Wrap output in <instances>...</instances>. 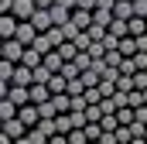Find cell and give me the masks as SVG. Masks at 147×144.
<instances>
[{"mask_svg": "<svg viewBox=\"0 0 147 144\" xmlns=\"http://www.w3.org/2000/svg\"><path fill=\"white\" fill-rule=\"evenodd\" d=\"M21 55H24V48L10 38V41H3V48H0V58L3 62H10V65H21Z\"/></svg>", "mask_w": 147, "mask_h": 144, "instance_id": "obj_1", "label": "cell"}, {"mask_svg": "<svg viewBox=\"0 0 147 144\" xmlns=\"http://www.w3.org/2000/svg\"><path fill=\"white\" fill-rule=\"evenodd\" d=\"M14 41H17L21 48H28V45L34 41V28H31L28 21H17V28H14Z\"/></svg>", "mask_w": 147, "mask_h": 144, "instance_id": "obj_2", "label": "cell"}, {"mask_svg": "<svg viewBox=\"0 0 147 144\" xmlns=\"http://www.w3.org/2000/svg\"><path fill=\"white\" fill-rule=\"evenodd\" d=\"M28 24L34 28V35H45V31L51 28V14H48V10H34V14L28 17Z\"/></svg>", "mask_w": 147, "mask_h": 144, "instance_id": "obj_3", "label": "cell"}, {"mask_svg": "<svg viewBox=\"0 0 147 144\" xmlns=\"http://www.w3.org/2000/svg\"><path fill=\"white\" fill-rule=\"evenodd\" d=\"M0 134H3V137H7V141L14 144V141H17V137H24V134H28V130H24V127H21V120H17V117H14V120H7V124H0Z\"/></svg>", "mask_w": 147, "mask_h": 144, "instance_id": "obj_4", "label": "cell"}, {"mask_svg": "<svg viewBox=\"0 0 147 144\" xmlns=\"http://www.w3.org/2000/svg\"><path fill=\"white\" fill-rule=\"evenodd\" d=\"M17 120H21V127H24V130H31V127L38 124V110L31 107V103H24V107H17Z\"/></svg>", "mask_w": 147, "mask_h": 144, "instance_id": "obj_5", "label": "cell"}, {"mask_svg": "<svg viewBox=\"0 0 147 144\" xmlns=\"http://www.w3.org/2000/svg\"><path fill=\"white\" fill-rule=\"evenodd\" d=\"M10 14H14V21H28V17L34 14V3H31V0H14V3H10Z\"/></svg>", "mask_w": 147, "mask_h": 144, "instance_id": "obj_6", "label": "cell"}, {"mask_svg": "<svg viewBox=\"0 0 147 144\" xmlns=\"http://www.w3.org/2000/svg\"><path fill=\"white\" fill-rule=\"evenodd\" d=\"M10 86H21V89H28V86H31V69H24V65H14V72H10Z\"/></svg>", "mask_w": 147, "mask_h": 144, "instance_id": "obj_7", "label": "cell"}, {"mask_svg": "<svg viewBox=\"0 0 147 144\" xmlns=\"http://www.w3.org/2000/svg\"><path fill=\"white\" fill-rule=\"evenodd\" d=\"M7 103H14V107H24L28 103V89H21V86H7V96H3Z\"/></svg>", "mask_w": 147, "mask_h": 144, "instance_id": "obj_8", "label": "cell"}, {"mask_svg": "<svg viewBox=\"0 0 147 144\" xmlns=\"http://www.w3.org/2000/svg\"><path fill=\"white\" fill-rule=\"evenodd\" d=\"M110 14H113V21H130V17H134V10H130V0H116Z\"/></svg>", "mask_w": 147, "mask_h": 144, "instance_id": "obj_9", "label": "cell"}, {"mask_svg": "<svg viewBox=\"0 0 147 144\" xmlns=\"http://www.w3.org/2000/svg\"><path fill=\"white\" fill-rule=\"evenodd\" d=\"M116 52H120V58H134L137 55V41L134 38H120L116 41Z\"/></svg>", "mask_w": 147, "mask_h": 144, "instance_id": "obj_10", "label": "cell"}, {"mask_svg": "<svg viewBox=\"0 0 147 144\" xmlns=\"http://www.w3.org/2000/svg\"><path fill=\"white\" fill-rule=\"evenodd\" d=\"M14 28H17V21H14L10 14H0V38H3V41L14 38Z\"/></svg>", "mask_w": 147, "mask_h": 144, "instance_id": "obj_11", "label": "cell"}, {"mask_svg": "<svg viewBox=\"0 0 147 144\" xmlns=\"http://www.w3.org/2000/svg\"><path fill=\"white\" fill-rule=\"evenodd\" d=\"M28 48H31V52H38V55H48V52H55V48H51V41H48L45 35H34V41H31Z\"/></svg>", "mask_w": 147, "mask_h": 144, "instance_id": "obj_12", "label": "cell"}, {"mask_svg": "<svg viewBox=\"0 0 147 144\" xmlns=\"http://www.w3.org/2000/svg\"><path fill=\"white\" fill-rule=\"evenodd\" d=\"M48 14H51V28H62V24H69V14H72V10H62V7H48Z\"/></svg>", "mask_w": 147, "mask_h": 144, "instance_id": "obj_13", "label": "cell"}, {"mask_svg": "<svg viewBox=\"0 0 147 144\" xmlns=\"http://www.w3.org/2000/svg\"><path fill=\"white\" fill-rule=\"evenodd\" d=\"M51 127H55V134H62V137H65V134L72 130V120H69V113H58V117L51 120Z\"/></svg>", "mask_w": 147, "mask_h": 144, "instance_id": "obj_14", "label": "cell"}, {"mask_svg": "<svg viewBox=\"0 0 147 144\" xmlns=\"http://www.w3.org/2000/svg\"><path fill=\"white\" fill-rule=\"evenodd\" d=\"M41 65H45V69L51 72V75H55V72L62 69V65H65V62H62V58H58V55H55V52H48V55H41Z\"/></svg>", "mask_w": 147, "mask_h": 144, "instance_id": "obj_15", "label": "cell"}, {"mask_svg": "<svg viewBox=\"0 0 147 144\" xmlns=\"http://www.w3.org/2000/svg\"><path fill=\"white\" fill-rule=\"evenodd\" d=\"M55 55H58L62 62H72V58L79 55V52H75V45H72V41H62V45L55 48Z\"/></svg>", "mask_w": 147, "mask_h": 144, "instance_id": "obj_16", "label": "cell"}, {"mask_svg": "<svg viewBox=\"0 0 147 144\" xmlns=\"http://www.w3.org/2000/svg\"><path fill=\"white\" fill-rule=\"evenodd\" d=\"M48 79H51V72L45 69V65L31 69V86H48Z\"/></svg>", "mask_w": 147, "mask_h": 144, "instance_id": "obj_17", "label": "cell"}, {"mask_svg": "<svg viewBox=\"0 0 147 144\" xmlns=\"http://www.w3.org/2000/svg\"><path fill=\"white\" fill-rule=\"evenodd\" d=\"M21 65H24V69H38V65H41V55H38V52H31V48H24Z\"/></svg>", "mask_w": 147, "mask_h": 144, "instance_id": "obj_18", "label": "cell"}, {"mask_svg": "<svg viewBox=\"0 0 147 144\" xmlns=\"http://www.w3.org/2000/svg\"><path fill=\"white\" fill-rule=\"evenodd\" d=\"M106 35H110V38H116V41H120V38H127V21H110Z\"/></svg>", "mask_w": 147, "mask_h": 144, "instance_id": "obj_19", "label": "cell"}, {"mask_svg": "<svg viewBox=\"0 0 147 144\" xmlns=\"http://www.w3.org/2000/svg\"><path fill=\"white\" fill-rule=\"evenodd\" d=\"M14 117H17V107L7 103V100H0V124H7V120H14Z\"/></svg>", "mask_w": 147, "mask_h": 144, "instance_id": "obj_20", "label": "cell"}, {"mask_svg": "<svg viewBox=\"0 0 147 144\" xmlns=\"http://www.w3.org/2000/svg\"><path fill=\"white\" fill-rule=\"evenodd\" d=\"M82 134H86V141H89V144L103 137V130H99V124H86V127H82Z\"/></svg>", "mask_w": 147, "mask_h": 144, "instance_id": "obj_21", "label": "cell"}, {"mask_svg": "<svg viewBox=\"0 0 147 144\" xmlns=\"http://www.w3.org/2000/svg\"><path fill=\"white\" fill-rule=\"evenodd\" d=\"M110 21H113V14H110V10H92V24H99V28H110Z\"/></svg>", "mask_w": 147, "mask_h": 144, "instance_id": "obj_22", "label": "cell"}, {"mask_svg": "<svg viewBox=\"0 0 147 144\" xmlns=\"http://www.w3.org/2000/svg\"><path fill=\"white\" fill-rule=\"evenodd\" d=\"M51 107H55V113H69V96L62 93V96H51Z\"/></svg>", "mask_w": 147, "mask_h": 144, "instance_id": "obj_23", "label": "cell"}, {"mask_svg": "<svg viewBox=\"0 0 147 144\" xmlns=\"http://www.w3.org/2000/svg\"><path fill=\"white\" fill-rule=\"evenodd\" d=\"M65 141H69V144H89L82 130H69V134H65Z\"/></svg>", "mask_w": 147, "mask_h": 144, "instance_id": "obj_24", "label": "cell"}, {"mask_svg": "<svg viewBox=\"0 0 147 144\" xmlns=\"http://www.w3.org/2000/svg\"><path fill=\"white\" fill-rule=\"evenodd\" d=\"M75 10H86V14H92V10H96V0H75Z\"/></svg>", "mask_w": 147, "mask_h": 144, "instance_id": "obj_25", "label": "cell"}, {"mask_svg": "<svg viewBox=\"0 0 147 144\" xmlns=\"http://www.w3.org/2000/svg\"><path fill=\"white\" fill-rule=\"evenodd\" d=\"M134 124H140V127L147 124V107H137V110H134Z\"/></svg>", "mask_w": 147, "mask_h": 144, "instance_id": "obj_26", "label": "cell"}, {"mask_svg": "<svg viewBox=\"0 0 147 144\" xmlns=\"http://www.w3.org/2000/svg\"><path fill=\"white\" fill-rule=\"evenodd\" d=\"M51 7H62V10H75V0H51Z\"/></svg>", "mask_w": 147, "mask_h": 144, "instance_id": "obj_27", "label": "cell"}, {"mask_svg": "<svg viewBox=\"0 0 147 144\" xmlns=\"http://www.w3.org/2000/svg\"><path fill=\"white\" fill-rule=\"evenodd\" d=\"M116 0H96V10H113Z\"/></svg>", "mask_w": 147, "mask_h": 144, "instance_id": "obj_28", "label": "cell"}, {"mask_svg": "<svg viewBox=\"0 0 147 144\" xmlns=\"http://www.w3.org/2000/svg\"><path fill=\"white\" fill-rule=\"evenodd\" d=\"M31 3H34V10H48L51 7V0H31Z\"/></svg>", "mask_w": 147, "mask_h": 144, "instance_id": "obj_29", "label": "cell"}, {"mask_svg": "<svg viewBox=\"0 0 147 144\" xmlns=\"http://www.w3.org/2000/svg\"><path fill=\"white\" fill-rule=\"evenodd\" d=\"M48 144H69V141H65L62 134H51V137H48Z\"/></svg>", "mask_w": 147, "mask_h": 144, "instance_id": "obj_30", "label": "cell"}, {"mask_svg": "<svg viewBox=\"0 0 147 144\" xmlns=\"http://www.w3.org/2000/svg\"><path fill=\"white\" fill-rule=\"evenodd\" d=\"M10 3L14 0H0V14H10Z\"/></svg>", "mask_w": 147, "mask_h": 144, "instance_id": "obj_31", "label": "cell"}, {"mask_svg": "<svg viewBox=\"0 0 147 144\" xmlns=\"http://www.w3.org/2000/svg\"><path fill=\"white\" fill-rule=\"evenodd\" d=\"M3 96H7V82H0V100H3Z\"/></svg>", "mask_w": 147, "mask_h": 144, "instance_id": "obj_32", "label": "cell"}, {"mask_svg": "<svg viewBox=\"0 0 147 144\" xmlns=\"http://www.w3.org/2000/svg\"><path fill=\"white\" fill-rule=\"evenodd\" d=\"M140 137H144V141H147V124H144V130H140Z\"/></svg>", "mask_w": 147, "mask_h": 144, "instance_id": "obj_33", "label": "cell"}, {"mask_svg": "<svg viewBox=\"0 0 147 144\" xmlns=\"http://www.w3.org/2000/svg\"><path fill=\"white\" fill-rule=\"evenodd\" d=\"M0 144H10V141H7V137H3V134H0Z\"/></svg>", "mask_w": 147, "mask_h": 144, "instance_id": "obj_34", "label": "cell"}, {"mask_svg": "<svg viewBox=\"0 0 147 144\" xmlns=\"http://www.w3.org/2000/svg\"><path fill=\"white\" fill-rule=\"evenodd\" d=\"M0 48H3V41H0Z\"/></svg>", "mask_w": 147, "mask_h": 144, "instance_id": "obj_35", "label": "cell"}]
</instances>
